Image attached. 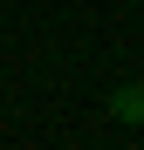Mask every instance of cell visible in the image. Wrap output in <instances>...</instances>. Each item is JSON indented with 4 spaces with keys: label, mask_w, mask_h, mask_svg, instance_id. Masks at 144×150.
<instances>
[{
    "label": "cell",
    "mask_w": 144,
    "mask_h": 150,
    "mask_svg": "<svg viewBox=\"0 0 144 150\" xmlns=\"http://www.w3.org/2000/svg\"><path fill=\"white\" fill-rule=\"evenodd\" d=\"M110 116L117 123H144V82H117L110 89Z\"/></svg>",
    "instance_id": "obj_1"
}]
</instances>
